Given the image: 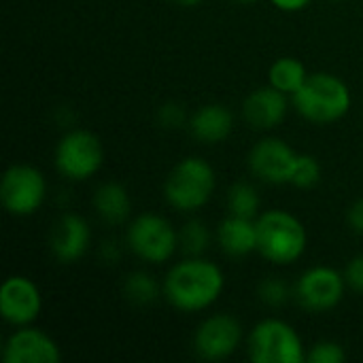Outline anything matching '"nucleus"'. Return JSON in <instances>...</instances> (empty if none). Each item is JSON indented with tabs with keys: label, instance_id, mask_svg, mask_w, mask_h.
<instances>
[{
	"label": "nucleus",
	"instance_id": "28",
	"mask_svg": "<svg viewBox=\"0 0 363 363\" xmlns=\"http://www.w3.org/2000/svg\"><path fill=\"white\" fill-rule=\"evenodd\" d=\"M349 225L357 234H363V198L351 206V211H349Z\"/></svg>",
	"mask_w": 363,
	"mask_h": 363
},
{
	"label": "nucleus",
	"instance_id": "14",
	"mask_svg": "<svg viewBox=\"0 0 363 363\" xmlns=\"http://www.w3.org/2000/svg\"><path fill=\"white\" fill-rule=\"evenodd\" d=\"M89 245V228L87 223L72 213H66L57 219L51 230V251L57 262L74 264L81 259Z\"/></svg>",
	"mask_w": 363,
	"mask_h": 363
},
{
	"label": "nucleus",
	"instance_id": "6",
	"mask_svg": "<svg viewBox=\"0 0 363 363\" xmlns=\"http://www.w3.org/2000/svg\"><path fill=\"white\" fill-rule=\"evenodd\" d=\"M128 247L143 262L164 264L177 251L179 234L164 217L145 213L128 228Z\"/></svg>",
	"mask_w": 363,
	"mask_h": 363
},
{
	"label": "nucleus",
	"instance_id": "9",
	"mask_svg": "<svg viewBox=\"0 0 363 363\" xmlns=\"http://www.w3.org/2000/svg\"><path fill=\"white\" fill-rule=\"evenodd\" d=\"M345 277H340L334 268H311L306 270L296 285L298 302L313 313L332 311L340 304L345 294Z\"/></svg>",
	"mask_w": 363,
	"mask_h": 363
},
{
	"label": "nucleus",
	"instance_id": "30",
	"mask_svg": "<svg viewBox=\"0 0 363 363\" xmlns=\"http://www.w3.org/2000/svg\"><path fill=\"white\" fill-rule=\"evenodd\" d=\"M174 2H179V4H183V6H194V4H198V2H202V0H174Z\"/></svg>",
	"mask_w": 363,
	"mask_h": 363
},
{
	"label": "nucleus",
	"instance_id": "17",
	"mask_svg": "<svg viewBox=\"0 0 363 363\" xmlns=\"http://www.w3.org/2000/svg\"><path fill=\"white\" fill-rule=\"evenodd\" d=\"M217 238L221 249L232 257H245L257 251V223L253 219H242L230 215L219 223Z\"/></svg>",
	"mask_w": 363,
	"mask_h": 363
},
{
	"label": "nucleus",
	"instance_id": "5",
	"mask_svg": "<svg viewBox=\"0 0 363 363\" xmlns=\"http://www.w3.org/2000/svg\"><path fill=\"white\" fill-rule=\"evenodd\" d=\"M249 357L255 363H302L306 359L296 330L279 319H266L251 332Z\"/></svg>",
	"mask_w": 363,
	"mask_h": 363
},
{
	"label": "nucleus",
	"instance_id": "18",
	"mask_svg": "<svg viewBox=\"0 0 363 363\" xmlns=\"http://www.w3.org/2000/svg\"><path fill=\"white\" fill-rule=\"evenodd\" d=\"M94 208L106 223H121L130 215V196L123 185L106 183L100 185L94 194Z\"/></svg>",
	"mask_w": 363,
	"mask_h": 363
},
{
	"label": "nucleus",
	"instance_id": "1",
	"mask_svg": "<svg viewBox=\"0 0 363 363\" xmlns=\"http://www.w3.org/2000/svg\"><path fill=\"white\" fill-rule=\"evenodd\" d=\"M223 285L225 279L217 264L191 257L177 264L166 274L164 296L174 308L183 313H198L219 300Z\"/></svg>",
	"mask_w": 363,
	"mask_h": 363
},
{
	"label": "nucleus",
	"instance_id": "4",
	"mask_svg": "<svg viewBox=\"0 0 363 363\" xmlns=\"http://www.w3.org/2000/svg\"><path fill=\"white\" fill-rule=\"evenodd\" d=\"M215 189V172L200 157L181 160L168 174L164 183L166 202L177 211H198L202 208Z\"/></svg>",
	"mask_w": 363,
	"mask_h": 363
},
{
	"label": "nucleus",
	"instance_id": "11",
	"mask_svg": "<svg viewBox=\"0 0 363 363\" xmlns=\"http://www.w3.org/2000/svg\"><path fill=\"white\" fill-rule=\"evenodd\" d=\"M240 323L230 315L208 317L196 332L194 349L202 359L217 362L230 357L240 345Z\"/></svg>",
	"mask_w": 363,
	"mask_h": 363
},
{
	"label": "nucleus",
	"instance_id": "2",
	"mask_svg": "<svg viewBox=\"0 0 363 363\" xmlns=\"http://www.w3.org/2000/svg\"><path fill=\"white\" fill-rule=\"evenodd\" d=\"M296 111L313 123H334L351 108V91L338 77L315 72L294 94Z\"/></svg>",
	"mask_w": 363,
	"mask_h": 363
},
{
	"label": "nucleus",
	"instance_id": "21",
	"mask_svg": "<svg viewBox=\"0 0 363 363\" xmlns=\"http://www.w3.org/2000/svg\"><path fill=\"white\" fill-rule=\"evenodd\" d=\"M123 294L125 298L136 304V306H147L151 302L157 300V294H160V287L157 283L145 274V272H134L125 279V285H123Z\"/></svg>",
	"mask_w": 363,
	"mask_h": 363
},
{
	"label": "nucleus",
	"instance_id": "22",
	"mask_svg": "<svg viewBox=\"0 0 363 363\" xmlns=\"http://www.w3.org/2000/svg\"><path fill=\"white\" fill-rule=\"evenodd\" d=\"M208 242H211V234H208L206 225L198 219L187 221L179 232V247L183 253H187L191 257L202 255L208 249Z\"/></svg>",
	"mask_w": 363,
	"mask_h": 363
},
{
	"label": "nucleus",
	"instance_id": "12",
	"mask_svg": "<svg viewBox=\"0 0 363 363\" xmlns=\"http://www.w3.org/2000/svg\"><path fill=\"white\" fill-rule=\"evenodd\" d=\"M38 287L26 277H11L0 287V313L13 325H28L40 313Z\"/></svg>",
	"mask_w": 363,
	"mask_h": 363
},
{
	"label": "nucleus",
	"instance_id": "24",
	"mask_svg": "<svg viewBox=\"0 0 363 363\" xmlns=\"http://www.w3.org/2000/svg\"><path fill=\"white\" fill-rule=\"evenodd\" d=\"M259 298H262L264 304H268L272 308L283 306L289 300V287L281 279H266L259 285Z\"/></svg>",
	"mask_w": 363,
	"mask_h": 363
},
{
	"label": "nucleus",
	"instance_id": "7",
	"mask_svg": "<svg viewBox=\"0 0 363 363\" xmlns=\"http://www.w3.org/2000/svg\"><path fill=\"white\" fill-rule=\"evenodd\" d=\"M104 162V149L96 134L87 130L68 132L55 149V166L70 181L94 177Z\"/></svg>",
	"mask_w": 363,
	"mask_h": 363
},
{
	"label": "nucleus",
	"instance_id": "13",
	"mask_svg": "<svg viewBox=\"0 0 363 363\" xmlns=\"http://www.w3.org/2000/svg\"><path fill=\"white\" fill-rule=\"evenodd\" d=\"M60 359L62 353L55 340L34 328L17 330L4 345L6 363H57Z\"/></svg>",
	"mask_w": 363,
	"mask_h": 363
},
{
	"label": "nucleus",
	"instance_id": "19",
	"mask_svg": "<svg viewBox=\"0 0 363 363\" xmlns=\"http://www.w3.org/2000/svg\"><path fill=\"white\" fill-rule=\"evenodd\" d=\"M268 79H270V85L281 89L283 94H296L302 83L308 79V72H306V66L296 60V57H279L272 66H270V72H268Z\"/></svg>",
	"mask_w": 363,
	"mask_h": 363
},
{
	"label": "nucleus",
	"instance_id": "23",
	"mask_svg": "<svg viewBox=\"0 0 363 363\" xmlns=\"http://www.w3.org/2000/svg\"><path fill=\"white\" fill-rule=\"evenodd\" d=\"M319 181H321V164L313 155H298L294 177H291V185H296L300 189H311Z\"/></svg>",
	"mask_w": 363,
	"mask_h": 363
},
{
	"label": "nucleus",
	"instance_id": "29",
	"mask_svg": "<svg viewBox=\"0 0 363 363\" xmlns=\"http://www.w3.org/2000/svg\"><path fill=\"white\" fill-rule=\"evenodd\" d=\"M308 2H311V0H272L274 6H279L281 11H289V13L302 11Z\"/></svg>",
	"mask_w": 363,
	"mask_h": 363
},
{
	"label": "nucleus",
	"instance_id": "16",
	"mask_svg": "<svg viewBox=\"0 0 363 363\" xmlns=\"http://www.w3.org/2000/svg\"><path fill=\"white\" fill-rule=\"evenodd\" d=\"M232 125H234V117H232L230 108H225L223 104L200 106L189 119L191 134L200 143H206V145L225 140L232 132Z\"/></svg>",
	"mask_w": 363,
	"mask_h": 363
},
{
	"label": "nucleus",
	"instance_id": "8",
	"mask_svg": "<svg viewBox=\"0 0 363 363\" xmlns=\"http://www.w3.org/2000/svg\"><path fill=\"white\" fill-rule=\"evenodd\" d=\"M47 194V183L34 166H11L0 183V200L11 215L26 217L40 208Z\"/></svg>",
	"mask_w": 363,
	"mask_h": 363
},
{
	"label": "nucleus",
	"instance_id": "25",
	"mask_svg": "<svg viewBox=\"0 0 363 363\" xmlns=\"http://www.w3.org/2000/svg\"><path fill=\"white\" fill-rule=\"evenodd\" d=\"M306 359L311 363H342L347 359V353L338 342L323 340L313 347V351L306 355Z\"/></svg>",
	"mask_w": 363,
	"mask_h": 363
},
{
	"label": "nucleus",
	"instance_id": "3",
	"mask_svg": "<svg viewBox=\"0 0 363 363\" xmlns=\"http://www.w3.org/2000/svg\"><path fill=\"white\" fill-rule=\"evenodd\" d=\"M257 251L272 264L285 266L298 262L306 251V230L294 215L285 211H268L259 215Z\"/></svg>",
	"mask_w": 363,
	"mask_h": 363
},
{
	"label": "nucleus",
	"instance_id": "20",
	"mask_svg": "<svg viewBox=\"0 0 363 363\" xmlns=\"http://www.w3.org/2000/svg\"><path fill=\"white\" fill-rule=\"evenodd\" d=\"M228 208L230 215L242 217V219H255L259 213V196L253 185L249 183H236L228 191Z\"/></svg>",
	"mask_w": 363,
	"mask_h": 363
},
{
	"label": "nucleus",
	"instance_id": "10",
	"mask_svg": "<svg viewBox=\"0 0 363 363\" xmlns=\"http://www.w3.org/2000/svg\"><path fill=\"white\" fill-rule=\"evenodd\" d=\"M298 153L281 138H264L249 153L251 172L272 185L291 183Z\"/></svg>",
	"mask_w": 363,
	"mask_h": 363
},
{
	"label": "nucleus",
	"instance_id": "31",
	"mask_svg": "<svg viewBox=\"0 0 363 363\" xmlns=\"http://www.w3.org/2000/svg\"><path fill=\"white\" fill-rule=\"evenodd\" d=\"M236 2H253V0H236Z\"/></svg>",
	"mask_w": 363,
	"mask_h": 363
},
{
	"label": "nucleus",
	"instance_id": "15",
	"mask_svg": "<svg viewBox=\"0 0 363 363\" xmlns=\"http://www.w3.org/2000/svg\"><path fill=\"white\" fill-rule=\"evenodd\" d=\"M245 119L255 130H272L287 115V94L277 87H262L253 91L242 106Z\"/></svg>",
	"mask_w": 363,
	"mask_h": 363
},
{
	"label": "nucleus",
	"instance_id": "27",
	"mask_svg": "<svg viewBox=\"0 0 363 363\" xmlns=\"http://www.w3.org/2000/svg\"><path fill=\"white\" fill-rule=\"evenodd\" d=\"M160 121L164 128H179L185 121V111L179 104H166L160 111Z\"/></svg>",
	"mask_w": 363,
	"mask_h": 363
},
{
	"label": "nucleus",
	"instance_id": "26",
	"mask_svg": "<svg viewBox=\"0 0 363 363\" xmlns=\"http://www.w3.org/2000/svg\"><path fill=\"white\" fill-rule=\"evenodd\" d=\"M345 281L353 291L363 294V255L351 259V264L347 266V272H345Z\"/></svg>",
	"mask_w": 363,
	"mask_h": 363
}]
</instances>
